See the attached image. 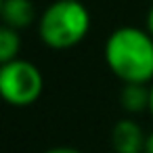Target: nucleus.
<instances>
[{"label": "nucleus", "instance_id": "nucleus-1", "mask_svg": "<svg viewBox=\"0 0 153 153\" xmlns=\"http://www.w3.org/2000/svg\"><path fill=\"white\" fill-rule=\"evenodd\" d=\"M105 61L124 84L153 80V38L147 30L117 27L105 44Z\"/></svg>", "mask_w": 153, "mask_h": 153}, {"label": "nucleus", "instance_id": "nucleus-2", "mask_svg": "<svg viewBox=\"0 0 153 153\" xmlns=\"http://www.w3.org/2000/svg\"><path fill=\"white\" fill-rule=\"evenodd\" d=\"M90 30L88 9L80 0H57L40 17L38 32L46 46L65 51L86 38Z\"/></svg>", "mask_w": 153, "mask_h": 153}, {"label": "nucleus", "instance_id": "nucleus-3", "mask_svg": "<svg viewBox=\"0 0 153 153\" xmlns=\"http://www.w3.org/2000/svg\"><path fill=\"white\" fill-rule=\"evenodd\" d=\"M42 86L44 82L40 69L25 59L0 65V97L9 105L25 107L36 103L42 94Z\"/></svg>", "mask_w": 153, "mask_h": 153}, {"label": "nucleus", "instance_id": "nucleus-4", "mask_svg": "<svg viewBox=\"0 0 153 153\" xmlns=\"http://www.w3.org/2000/svg\"><path fill=\"white\" fill-rule=\"evenodd\" d=\"M145 134L138 128V124L130 120H122L113 126L111 143L115 153H143L145 151Z\"/></svg>", "mask_w": 153, "mask_h": 153}, {"label": "nucleus", "instance_id": "nucleus-5", "mask_svg": "<svg viewBox=\"0 0 153 153\" xmlns=\"http://www.w3.org/2000/svg\"><path fill=\"white\" fill-rule=\"evenodd\" d=\"M0 17L4 25L13 30H23L34 21V4L30 0H4Z\"/></svg>", "mask_w": 153, "mask_h": 153}, {"label": "nucleus", "instance_id": "nucleus-6", "mask_svg": "<svg viewBox=\"0 0 153 153\" xmlns=\"http://www.w3.org/2000/svg\"><path fill=\"white\" fill-rule=\"evenodd\" d=\"M122 105L126 111L138 113L149 107V88L145 84H126L122 90Z\"/></svg>", "mask_w": 153, "mask_h": 153}, {"label": "nucleus", "instance_id": "nucleus-7", "mask_svg": "<svg viewBox=\"0 0 153 153\" xmlns=\"http://www.w3.org/2000/svg\"><path fill=\"white\" fill-rule=\"evenodd\" d=\"M19 48H21V40H19L17 30L2 23L0 25V65L15 61Z\"/></svg>", "mask_w": 153, "mask_h": 153}, {"label": "nucleus", "instance_id": "nucleus-8", "mask_svg": "<svg viewBox=\"0 0 153 153\" xmlns=\"http://www.w3.org/2000/svg\"><path fill=\"white\" fill-rule=\"evenodd\" d=\"M44 153H82V151H78L74 147H55V149H48Z\"/></svg>", "mask_w": 153, "mask_h": 153}, {"label": "nucleus", "instance_id": "nucleus-9", "mask_svg": "<svg viewBox=\"0 0 153 153\" xmlns=\"http://www.w3.org/2000/svg\"><path fill=\"white\" fill-rule=\"evenodd\" d=\"M143 153H153V132L145 138V151Z\"/></svg>", "mask_w": 153, "mask_h": 153}, {"label": "nucleus", "instance_id": "nucleus-10", "mask_svg": "<svg viewBox=\"0 0 153 153\" xmlns=\"http://www.w3.org/2000/svg\"><path fill=\"white\" fill-rule=\"evenodd\" d=\"M147 32H149V36L153 38V7H151V11H149V15H147Z\"/></svg>", "mask_w": 153, "mask_h": 153}, {"label": "nucleus", "instance_id": "nucleus-11", "mask_svg": "<svg viewBox=\"0 0 153 153\" xmlns=\"http://www.w3.org/2000/svg\"><path fill=\"white\" fill-rule=\"evenodd\" d=\"M149 111H151V115H153V84L149 86Z\"/></svg>", "mask_w": 153, "mask_h": 153}, {"label": "nucleus", "instance_id": "nucleus-12", "mask_svg": "<svg viewBox=\"0 0 153 153\" xmlns=\"http://www.w3.org/2000/svg\"><path fill=\"white\" fill-rule=\"evenodd\" d=\"M2 4H4V0H0V15H2Z\"/></svg>", "mask_w": 153, "mask_h": 153}]
</instances>
